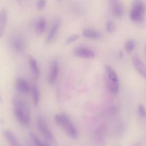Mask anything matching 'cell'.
I'll return each mask as SVG.
<instances>
[{"label": "cell", "instance_id": "1", "mask_svg": "<svg viewBox=\"0 0 146 146\" xmlns=\"http://www.w3.org/2000/svg\"><path fill=\"white\" fill-rule=\"evenodd\" d=\"M13 104L15 117L22 125H29L31 121L29 108L27 104L19 98L13 99Z\"/></svg>", "mask_w": 146, "mask_h": 146}, {"label": "cell", "instance_id": "2", "mask_svg": "<svg viewBox=\"0 0 146 146\" xmlns=\"http://www.w3.org/2000/svg\"><path fill=\"white\" fill-rule=\"evenodd\" d=\"M55 122L60 126L70 137L76 139L78 136V131L70 118L65 114H57L54 117Z\"/></svg>", "mask_w": 146, "mask_h": 146}, {"label": "cell", "instance_id": "3", "mask_svg": "<svg viewBox=\"0 0 146 146\" xmlns=\"http://www.w3.org/2000/svg\"><path fill=\"white\" fill-rule=\"evenodd\" d=\"M37 125L39 131L44 138L50 143H54L55 139L53 134L48 127L45 119L42 116L38 117L37 119Z\"/></svg>", "mask_w": 146, "mask_h": 146}, {"label": "cell", "instance_id": "4", "mask_svg": "<svg viewBox=\"0 0 146 146\" xmlns=\"http://www.w3.org/2000/svg\"><path fill=\"white\" fill-rule=\"evenodd\" d=\"M10 44L13 50L17 53H22L26 47L24 38L20 35H15L11 38Z\"/></svg>", "mask_w": 146, "mask_h": 146}, {"label": "cell", "instance_id": "5", "mask_svg": "<svg viewBox=\"0 0 146 146\" xmlns=\"http://www.w3.org/2000/svg\"><path fill=\"white\" fill-rule=\"evenodd\" d=\"M112 14L117 17H121L124 13V7L120 0H108Z\"/></svg>", "mask_w": 146, "mask_h": 146}, {"label": "cell", "instance_id": "6", "mask_svg": "<svg viewBox=\"0 0 146 146\" xmlns=\"http://www.w3.org/2000/svg\"><path fill=\"white\" fill-rule=\"evenodd\" d=\"M132 62L133 67L137 72L144 79H146V66L141 59L136 55L132 58Z\"/></svg>", "mask_w": 146, "mask_h": 146}, {"label": "cell", "instance_id": "7", "mask_svg": "<svg viewBox=\"0 0 146 146\" xmlns=\"http://www.w3.org/2000/svg\"><path fill=\"white\" fill-rule=\"evenodd\" d=\"M60 26V20L59 18L55 19L52 23V25L50 29V31L46 38V41L47 43H50L54 40L59 29Z\"/></svg>", "mask_w": 146, "mask_h": 146}, {"label": "cell", "instance_id": "8", "mask_svg": "<svg viewBox=\"0 0 146 146\" xmlns=\"http://www.w3.org/2000/svg\"><path fill=\"white\" fill-rule=\"evenodd\" d=\"M75 54L81 58L92 59L95 57V53L91 50L83 47H76L74 50Z\"/></svg>", "mask_w": 146, "mask_h": 146}, {"label": "cell", "instance_id": "9", "mask_svg": "<svg viewBox=\"0 0 146 146\" xmlns=\"http://www.w3.org/2000/svg\"><path fill=\"white\" fill-rule=\"evenodd\" d=\"M59 71V66L56 61H53L51 63L50 71L47 77V80L50 84H54L56 80Z\"/></svg>", "mask_w": 146, "mask_h": 146}, {"label": "cell", "instance_id": "10", "mask_svg": "<svg viewBox=\"0 0 146 146\" xmlns=\"http://www.w3.org/2000/svg\"><path fill=\"white\" fill-rule=\"evenodd\" d=\"M16 87L18 91L21 94H27L30 91V86L27 81L23 78L19 77L17 79Z\"/></svg>", "mask_w": 146, "mask_h": 146}, {"label": "cell", "instance_id": "11", "mask_svg": "<svg viewBox=\"0 0 146 146\" xmlns=\"http://www.w3.org/2000/svg\"><path fill=\"white\" fill-rule=\"evenodd\" d=\"M3 135L10 146H21L15 135L9 129L3 131Z\"/></svg>", "mask_w": 146, "mask_h": 146}, {"label": "cell", "instance_id": "12", "mask_svg": "<svg viewBox=\"0 0 146 146\" xmlns=\"http://www.w3.org/2000/svg\"><path fill=\"white\" fill-rule=\"evenodd\" d=\"M28 60L29 67L32 74L34 78L36 79H38L40 76V70L37 60L32 56H29Z\"/></svg>", "mask_w": 146, "mask_h": 146}, {"label": "cell", "instance_id": "13", "mask_svg": "<svg viewBox=\"0 0 146 146\" xmlns=\"http://www.w3.org/2000/svg\"><path fill=\"white\" fill-rule=\"evenodd\" d=\"M7 22V12L6 9H3L0 11V38L5 33Z\"/></svg>", "mask_w": 146, "mask_h": 146}, {"label": "cell", "instance_id": "14", "mask_svg": "<svg viewBox=\"0 0 146 146\" xmlns=\"http://www.w3.org/2000/svg\"><path fill=\"white\" fill-rule=\"evenodd\" d=\"M47 27V21L43 17L40 18L36 22L35 26V32L37 35H42Z\"/></svg>", "mask_w": 146, "mask_h": 146}, {"label": "cell", "instance_id": "15", "mask_svg": "<svg viewBox=\"0 0 146 146\" xmlns=\"http://www.w3.org/2000/svg\"><path fill=\"white\" fill-rule=\"evenodd\" d=\"M83 35L89 39H97L100 37V34L99 32L90 29H84L82 31Z\"/></svg>", "mask_w": 146, "mask_h": 146}, {"label": "cell", "instance_id": "16", "mask_svg": "<svg viewBox=\"0 0 146 146\" xmlns=\"http://www.w3.org/2000/svg\"><path fill=\"white\" fill-rule=\"evenodd\" d=\"M105 68H106V71L107 74V76H108L107 79L113 82L119 83V79L118 76L117 75V74L114 71V70L109 66H106Z\"/></svg>", "mask_w": 146, "mask_h": 146}, {"label": "cell", "instance_id": "17", "mask_svg": "<svg viewBox=\"0 0 146 146\" xmlns=\"http://www.w3.org/2000/svg\"><path fill=\"white\" fill-rule=\"evenodd\" d=\"M107 86L108 91L112 94H117L119 90V83L107 79Z\"/></svg>", "mask_w": 146, "mask_h": 146}, {"label": "cell", "instance_id": "18", "mask_svg": "<svg viewBox=\"0 0 146 146\" xmlns=\"http://www.w3.org/2000/svg\"><path fill=\"white\" fill-rule=\"evenodd\" d=\"M132 9L137 10L142 14L145 12V6L141 0H134L132 2Z\"/></svg>", "mask_w": 146, "mask_h": 146}, {"label": "cell", "instance_id": "19", "mask_svg": "<svg viewBox=\"0 0 146 146\" xmlns=\"http://www.w3.org/2000/svg\"><path fill=\"white\" fill-rule=\"evenodd\" d=\"M130 17L132 20L137 22H142L144 21V14L134 9L131 11Z\"/></svg>", "mask_w": 146, "mask_h": 146}, {"label": "cell", "instance_id": "20", "mask_svg": "<svg viewBox=\"0 0 146 146\" xmlns=\"http://www.w3.org/2000/svg\"><path fill=\"white\" fill-rule=\"evenodd\" d=\"M31 94L34 103L35 105H38L40 100V92L38 87L36 85H33L31 88Z\"/></svg>", "mask_w": 146, "mask_h": 146}, {"label": "cell", "instance_id": "21", "mask_svg": "<svg viewBox=\"0 0 146 146\" xmlns=\"http://www.w3.org/2000/svg\"><path fill=\"white\" fill-rule=\"evenodd\" d=\"M31 137L36 146H51L48 143L42 141L34 133H31Z\"/></svg>", "mask_w": 146, "mask_h": 146}, {"label": "cell", "instance_id": "22", "mask_svg": "<svg viewBox=\"0 0 146 146\" xmlns=\"http://www.w3.org/2000/svg\"><path fill=\"white\" fill-rule=\"evenodd\" d=\"M124 47L128 53H131L135 47V43L132 40H127L124 44Z\"/></svg>", "mask_w": 146, "mask_h": 146}, {"label": "cell", "instance_id": "23", "mask_svg": "<svg viewBox=\"0 0 146 146\" xmlns=\"http://www.w3.org/2000/svg\"><path fill=\"white\" fill-rule=\"evenodd\" d=\"M106 28L107 31L110 34L114 33L116 30V27L115 24L113 23V22L111 21L107 22L106 24Z\"/></svg>", "mask_w": 146, "mask_h": 146}, {"label": "cell", "instance_id": "24", "mask_svg": "<svg viewBox=\"0 0 146 146\" xmlns=\"http://www.w3.org/2000/svg\"><path fill=\"white\" fill-rule=\"evenodd\" d=\"M137 111L139 116L141 117H146V109L144 106L142 104H140L137 108Z\"/></svg>", "mask_w": 146, "mask_h": 146}, {"label": "cell", "instance_id": "25", "mask_svg": "<svg viewBox=\"0 0 146 146\" xmlns=\"http://www.w3.org/2000/svg\"><path fill=\"white\" fill-rule=\"evenodd\" d=\"M79 38V35L78 34H72L68 36L66 41V44H70L71 43L75 41H76Z\"/></svg>", "mask_w": 146, "mask_h": 146}, {"label": "cell", "instance_id": "26", "mask_svg": "<svg viewBox=\"0 0 146 146\" xmlns=\"http://www.w3.org/2000/svg\"><path fill=\"white\" fill-rule=\"evenodd\" d=\"M46 5V0H38L36 2V8L38 10H42Z\"/></svg>", "mask_w": 146, "mask_h": 146}, {"label": "cell", "instance_id": "27", "mask_svg": "<svg viewBox=\"0 0 146 146\" xmlns=\"http://www.w3.org/2000/svg\"><path fill=\"white\" fill-rule=\"evenodd\" d=\"M15 1L17 2L18 3H19L20 5L22 4V0H15Z\"/></svg>", "mask_w": 146, "mask_h": 146}, {"label": "cell", "instance_id": "28", "mask_svg": "<svg viewBox=\"0 0 146 146\" xmlns=\"http://www.w3.org/2000/svg\"><path fill=\"white\" fill-rule=\"evenodd\" d=\"M2 102V96H1V95L0 94V103H1Z\"/></svg>", "mask_w": 146, "mask_h": 146}, {"label": "cell", "instance_id": "29", "mask_svg": "<svg viewBox=\"0 0 146 146\" xmlns=\"http://www.w3.org/2000/svg\"><path fill=\"white\" fill-rule=\"evenodd\" d=\"M145 60H146V47L145 48Z\"/></svg>", "mask_w": 146, "mask_h": 146}, {"label": "cell", "instance_id": "30", "mask_svg": "<svg viewBox=\"0 0 146 146\" xmlns=\"http://www.w3.org/2000/svg\"><path fill=\"white\" fill-rule=\"evenodd\" d=\"M135 146H140V145H139V144H136Z\"/></svg>", "mask_w": 146, "mask_h": 146}, {"label": "cell", "instance_id": "31", "mask_svg": "<svg viewBox=\"0 0 146 146\" xmlns=\"http://www.w3.org/2000/svg\"><path fill=\"white\" fill-rule=\"evenodd\" d=\"M58 1H60V0H58Z\"/></svg>", "mask_w": 146, "mask_h": 146}]
</instances>
